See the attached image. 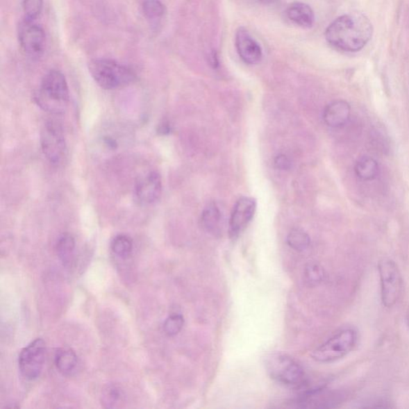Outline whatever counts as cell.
Masks as SVG:
<instances>
[{
    "label": "cell",
    "mask_w": 409,
    "mask_h": 409,
    "mask_svg": "<svg viewBox=\"0 0 409 409\" xmlns=\"http://www.w3.org/2000/svg\"><path fill=\"white\" fill-rule=\"evenodd\" d=\"M373 33L369 19L362 14L353 13L334 20L326 31V39L337 50L357 52L368 44Z\"/></svg>",
    "instance_id": "6da1fadb"
},
{
    "label": "cell",
    "mask_w": 409,
    "mask_h": 409,
    "mask_svg": "<svg viewBox=\"0 0 409 409\" xmlns=\"http://www.w3.org/2000/svg\"><path fill=\"white\" fill-rule=\"evenodd\" d=\"M39 107L51 114H62L67 110L70 92L67 79L60 71L52 70L42 78L40 88L34 94Z\"/></svg>",
    "instance_id": "7a4b0ae2"
},
{
    "label": "cell",
    "mask_w": 409,
    "mask_h": 409,
    "mask_svg": "<svg viewBox=\"0 0 409 409\" xmlns=\"http://www.w3.org/2000/svg\"><path fill=\"white\" fill-rule=\"evenodd\" d=\"M89 72L94 81L105 90H116L128 86L137 78L135 72L131 67L108 58L90 62Z\"/></svg>",
    "instance_id": "3957f363"
},
{
    "label": "cell",
    "mask_w": 409,
    "mask_h": 409,
    "mask_svg": "<svg viewBox=\"0 0 409 409\" xmlns=\"http://www.w3.org/2000/svg\"><path fill=\"white\" fill-rule=\"evenodd\" d=\"M267 373L278 383L290 387H300L306 384L305 370L289 355L274 353L265 358Z\"/></svg>",
    "instance_id": "277c9868"
},
{
    "label": "cell",
    "mask_w": 409,
    "mask_h": 409,
    "mask_svg": "<svg viewBox=\"0 0 409 409\" xmlns=\"http://www.w3.org/2000/svg\"><path fill=\"white\" fill-rule=\"evenodd\" d=\"M357 341V333L353 329H343L317 348L312 358L319 363L333 362L351 352Z\"/></svg>",
    "instance_id": "5b68a950"
},
{
    "label": "cell",
    "mask_w": 409,
    "mask_h": 409,
    "mask_svg": "<svg viewBox=\"0 0 409 409\" xmlns=\"http://www.w3.org/2000/svg\"><path fill=\"white\" fill-rule=\"evenodd\" d=\"M42 153L54 166H60L67 158V148L62 127L49 121L42 126L40 134Z\"/></svg>",
    "instance_id": "8992f818"
},
{
    "label": "cell",
    "mask_w": 409,
    "mask_h": 409,
    "mask_svg": "<svg viewBox=\"0 0 409 409\" xmlns=\"http://www.w3.org/2000/svg\"><path fill=\"white\" fill-rule=\"evenodd\" d=\"M381 299L387 308H392L399 301L403 289V279L399 268L391 259H381L378 263Z\"/></svg>",
    "instance_id": "52a82bcc"
},
{
    "label": "cell",
    "mask_w": 409,
    "mask_h": 409,
    "mask_svg": "<svg viewBox=\"0 0 409 409\" xmlns=\"http://www.w3.org/2000/svg\"><path fill=\"white\" fill-rule=\"evenodd\" d=\"M46 344L40 338L23 349L19 356V369L24 378L29 381L38 378L44 368Z\"/></svg>",
    "instance_id": "ba28073f"
},
{
    "label": "cell",
    "mask_w": 409,
    "mask_h": 409,
    "mask_svg": "<svg viewBox=\"0 0 409 409\" xmlns=\"http://www.w3.org/2000/svg\"><path fill=\"white\" fill-rule=\"evenodd\" d=\"M19 42L23 51L31 56H37L44 50L45 33L44 28L33 21L25 19L19 28Z\"/></svg>",
    "instance_id": "9c48e42d"
},
{
    "label": "cell",
    "mask_w": 409,
    "mask_h": 409,
    "mask_svg": "<svg viewBox=\"0 0 409 409\" xmlns=\"http://www.w3.org/2000/svg\"><path fill=\"white\" fill-rule=\"evenodd\" d=\"M256 207V201L249 197H242L237 201L229 222V235L232 239L237 238L245 231L253 219Z\"/></svg>",
    "instance_id": "30bf717a"
},
{
    "label": "cell",
    "mask_w": 409,
    "mask_h": 409,
    "mask_svg": "<svg viewBox=\"0 0 409 409\" xmlns=\"http://www.w3.org/2000/svg\"><path fill=\"white\" fill-rule=\"evenodd\" d=\"M162 183L160 175L156 172L142 175L136 181L135 185V199L142 206L156 203L160 198Z\"/></svg>",
    "instance_id": "8fae6325"
},
{
    "label": "cell",
    "mask_w": 409,
    "mask_h": 409,
    "mask_svg": "<svg viewBox=\"0 0 409 409\" xmlns=\"http://www.w3.org/2000/svg\"><path fill=\"white\" fill-rule=\"evenodd\" d=\"M235 45L239 56L247 65H256L262 61V47L246 28H240L237 31Z\"/></svg>",
    "instance_id": "7c38bea8"
},
{
    "label": "cell",
    "mask_w": 409,
    "mask_h": 409,
    "mask_svg": "<svg viewBox=\"0 0 409 409\" xmlns=\"http://www.w3.org/2000/svg\"><path fill=\"white\" fill-rule=\"evenodd\" d=\"M337 396L335 393L327 392L324 387L308 391L296 399V408H324L334 407L337 403Z\"/></svg>",
    "instance_id": "4fadbf2b"
},
{
    "label": "cell",
    "mask_w": 409,
    "mask_h": 409,
    "mask_svg": "<svg viewBox=\"0 0 409 409\" xmlns=\"http://www.w3.org/2000/svg\"><path fill=\"white\" fill-rule=\"evenodd\" d=\"M350 115V105L344 100H337L327 106L324 111L323 119L327 126L338 128L347 124Z\"/></svg>",
    "instance_id": "5bb4252c"
},
{
    "label": "cell",
    "mask_w": 409,
    "mask_h": 409,
    "mask_svg": "<svg viewBox=\"0 0 409 409\" xmlns=\"http://www.w3.org/2000/svg\"><path fill=\"white\" fill-rule=\"evenodd\" d=\"M285 17L292 24L302 28H310L315 24V15L309 5L294 3L285 10Z\"/></svg>",
    "instance_id": "9a60e30c"
},
{
    "label": "cell",
    "mask_w": 409,
    "mask_h": 409,
    "mask_svg": "<svg viewBox=\"0 0 409 409\" xmlns=\"http://www.w3.org/2000/svg\"><path fill=\"white\" fill-rule=\"evenodd\" d=\"M124 139L120 131L112 128L105 130L97 137V151L103 152V155L106 156H112L120 150Z\"/></svg>",
    "instance_id": "2e32d148"
},
{
    "label": "cell",
    "mask_w": 409,
    "mask_h": 409,
    "mask_svg": "<svg viewBox=\"0 0 409 409\" xmlns=\"http://www.w3.org/2000/svg\"><path fill=\"white\" fill-rule=\"evenodd\" d=\"M56 368L63 376H72L76 373L78 359L72 349L62 348L57 350L55 357Z\"/></svg>",
    "instance_id": "e0dca14e"
},
{
    "label": "cell",
    "mask_w": 409,
    "mask_h": 409,
    "mask_svg": "<svg viewBox=\"0 0 409 409\" xmlns=\"http://www.w3.org/2000/svg\"><path fill=\"white\" fill-rule=\"evenodd\" d=\"M74 249H76V240L70 233H62L58 238L56 243L57 255L65 267H68L72 263Z\"/></svg>",
    "instance_id": "ac0fdd59"
},
{
    "label": "cell",
    "mask_w": 409,
    "mask_h": 409,
    "mask_svg": "<svg viewBox=\"0 0 409 409\" xmlns=\"http://www.w3.org/2000/svg\"><path fill=\"white\" fill-rule=\"evenodd\" d=\"M222 222V212L215 203H210L206 207L201 216V224L203 229L209 233H216L219 230Z\"/></svg>",
    "instance_id": "d6986e66"
},
{
    "label": "cell",
    "mask_w": 409,
    "mask_h": 409,
    "mask_svg": "<svg viewBox=\"0 0 409 409\" xmlns=\"http://www.w3.org/2000/svg\"><path fill=\"white\" fill-rule=\"evenodd\" d=\"M355 172L360 179L374 180L379 173L378 163L370 157L361 158L355 165Z\"/></svg>",
    "instance_id": "ffe728a7"
},
{
    "label": "cell",
    "mask_w": 409,
    "mask_h": 409,
    "mask_svg": "<svg viewBox=\"0 0 409 409\" xmlns=\"http://www.w3.org/2000/svg\"><path fill=\"white\" fill-rule=\"evenodd\" d=\"M124 392L118 385L110 384L103 390L101 401L104 408H118L124 401Z\"/></svg>",
    "instance_id": "44dd1931"
},
{
    "label": "cell",
    "mask_w": 409,
    "mask_h": 409,
    "mask_svg": "<svg viewBox=\"0 0 409 409\" xmlns=\"http://www.w3.org/2000/svg\"><path fill=\"white\" fill-rule=\"evenodd\" d=\"M113 253L122 259L128 258L133 251L132 239L125 235H117L111 242Z\"/></svg>",
    "instance_id": "7402d4cb"
},
{
    "label": "cell",
    "mask_w": 409,
    "mask_h": 409,
    "mask_svg": "<svg viewBox=\"0 0 409 409\" xmlns=\"http://www.w3.org/2000/svg\"><path fill=\"white\" fill-rule=\"evenodd\" d=\"M310 237L304 231L294 229L291 231L287 237V243L294 251H306L310 246Z\"/></svg>",
    "instance_id": "603a6c76"
},
{
    "label": "cell",
    "mask_w": 409,
    "mask_h": 409,
    "mask_svg": "<svg viewBox=\"0 0 409 409\" xmlns=\"http://www.w3.org/2000/svg\"><path fill=\"white\" fill-rule=\"evenodd\" d=\"M142 12L151 20H159L166 14V7L160 0H145L142 3Z\"/></svg>",
    "instance_id": "cb8c5ba5"
},
{
    "label": "cell",
    "mask_w": 409,
    "mask_h": 409,
    "mask_svg": "<svg viewBox=\"0 0 409 409\" xmlns=\"http://www.w3.org/2000/svg\"><path fill=\"white\" fill-rule=\"evenodd\" d=\"M306 283L310 286H316L321 284L325 278V271L320 265L310 263L305 269Z\"/></svg>",
    "instance_id": "d4e9b609"
},
{
    "label": "cell",
    "mask_w": 409,
    "mask_h": 409,
    "mask_svg": "<svg viewBox=\"0 0 409 409\" xmlns=\"http://www.w3.org/2000/svg\"><path fill=\"white\" fill-rule=\"evenodd\" d=\"M44 8V0H24L23 9L25 19L34 21L40 17Z\"/></svg>",
    "instance_id": "484cf974"
},
{
    "label": "cell",
    "mask_w": 409,
    "mask_h": 409,
    "mask_svg": "<svg viewBox=\"0 0 409 409\" xmlns=\"http://www.w3.org/2000/svg\"><path fill=\"white\" fill-rule=\"evenodd\" d=\"M185 320L183 315H173L169 316L166 322H164V332L168 336H175L182 331L184 326Z\"/></svg>",
    "instance_id": "4316f807"
},
{
    "label": "cell",
    "mask_w": 409,
    "mask_h": 409,
    "mask_svg": "<svg viewBox=\"0 0 409 409\" xmlns=\"http://www.w3.org/2000/svg\"><path fill=\"white\" fill-rule=\"evenodd\" d=\"M275 167L280 171H288L291 167V161L289 157L285 155H279L274 159Z\"/></svg>",
    "instance_id": "83f0119b"
},
{
    "label": "cell",
    "mask_w": 409,
    "mask_h": 409,
    "mask_svg": "<svg viewBox=\"0 0 409 409\" xmlns=\"http://www.w3.org/2000/svg\"><path fill=\"white\" fill-rule=\"evenodd\" d=\"M258 1L264 4H274L278 2V0H258Z\"/></svg>",
    "instance_id": "f1b7e54d"
},
{
    "label": "cell",
    "mask_w": 409,
    "mask_h": 409,
    "mask_svg": "<svg viewBox=\"0 0 409 409\" xmlns=\"http://www.w3.org/2000/svg\"><path fill=\"white\" fill-rule=\"evenodd\" d=\"M407 322H408V327H409V310H408V315H407Z\"/></svg>",
    "instance_id": "f546056e"
}]
</instances>
